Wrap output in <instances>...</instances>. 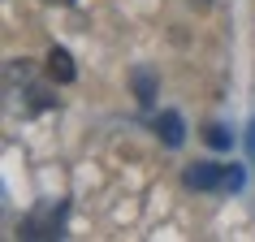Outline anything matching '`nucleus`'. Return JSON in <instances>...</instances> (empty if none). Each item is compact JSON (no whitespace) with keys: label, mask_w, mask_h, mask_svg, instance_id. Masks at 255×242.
Listing matches in <instances>:
<instances>
[{"label":"nucleus","mask_w":255,"mask_h":242,"mask_svg":"<svg viewBox=\"0 0 255 242\" xmlns=\"http://www.w3.org/2000/svg\"><path fill=\"white\" fill-rule=\"evenodd\" d=\"M4 87H9V95L22 91V117H35V113H43V108H56V87L61 82L48 78L39 69L30 65L26 56H13L9 65H4Z\"/></svg>","instance_id":"1"},{"label":"nucleus","mask_w":255,"mask_h":242,"mask_svg":"<svg viewBox=\"0 0 255 242\" xmlns=\"http://www.w3.org/2000/svg\"><path fill=\"white\" fill-rule=\"evenodd\" d=\"M182 186L195 190V195H229V190H242V169L238 164L199 160L182 169Z\"/></svg>","instance_id":"2"},{"label":"nucleus","mask_w":255,"mask_h":242,"mask_svg":"<svg viewBox=\"0 0 255 242\" xmlns=\"http://www.w3.org/2000/svg\"><path fill=\"white\" fill-rule=\"evenodd\" d=\"M65 212H69L65 199H43L39 208H30V212L17 221V238H22V242L61 238V229H65Z\"/></svg>","instance_id":"3"},{"label":"nucleus","mask_w":255,"mask_h":242,"mask_svg":"<svg viewBox=\"0 0 255 242\" xmlns=\"http://www.w3.org/2000/svg\"><path fill=\"white\" fill-rule=\"evenodd\" d=\"M43 74H48V78H56L61 87H69V82L78 78V69H74V56H69V48L52 43V48H48V56H43Z\"/></svg>","instance_id":"4"},{"label":"nucleus","mask_w":255,"mask_h":242,"mask_svg":"<svg viewBox=\"0 0 255 242\" xmlns=\"http://www.w3.org/2000/svg\"><path fill=\"white\" fill-rule=\"evenodd\" d=\"M151 130H156V138H160L164 147H182V138H186V130H182V117H177L173 108H169V113H160V117L151 121Z\"/></svg>","instance_id":"5"},{"label":"nucleus","mask_w":255,"mask_h":242,"mask_svg":"<svg viewBox=\"0 0 255 242\" xmlns=\"http://www.w3.org/2000/svg\"><path fill=\"white\" fill-rule=\"evenodd\" d=\"M130 82H134V100L143 108H151V100H156V74H151L147 65H138L134 74H130Z\"/></svg>","instance_id":"6"},{"label":"nucleus","mask_w":255,"mask_h":242,"mask_svg":"<svg viewBox=\"0 0 255 242\" xmlns=\"http://www.w3.org/2000/svg\"><path fill=\"white\" fill-rule=\"evenodd\" d=\"M203 143L216 147V151H225V147H229V130L221 125V121H208V125H203Z\"/></svg>","instance_id":"7"},{"label":"nucleus","mask_w":255,"mask_h":242,"mask_svg":"<svg viewBox=\"0 0 255 242\" xmlns=\"http://www.w3.org/2000/svg\"><path fill=\"white\" fill-rule=\"evenodd\" d=\"M247 147H251V160H255V121H251V134H247Z\"/></svg>","instance_id":"8"},{"label":"nucleus","mask_w":255,"mask_h":242,"mask_svg":"<svg viewBox=\"0 0 255 242\" xmlns=\"http://www.w3.org/2000/svg\"><path fill=\"white\" fill-rule=\"evenodd\" d=\"M190 4H195V9H208V4H212V0H190Z\"/></svg>","instance_id":"9"},{"label":"nucleus","mask_w":255,"mask_h":242,"mask_svg":"<svg viewBox=\"0 0 255 242\" xmlns=\"http://www.w3.org/2000/svg\"><path fill=\"white\" fill-rule=\"evenodd\" d=\"M43 4H74V0H43Z\"/></svg>","instance_id":"10"}]
</instances>
